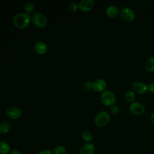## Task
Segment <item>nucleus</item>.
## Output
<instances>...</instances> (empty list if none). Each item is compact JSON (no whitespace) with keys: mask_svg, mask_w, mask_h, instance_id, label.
<instances>
[{"mask_svg":"<svg viewBox=\"0 0 154 154\" xmlns=\"http://www.w3.org/2000/svg\"><path fill=\"white\" fill-rule=\"evenodd\" d=\"M132 88L133 91H135V93L140 94H143L147 91L148 85L142 82L135 81L132 83Z\"/></svg>","mask_w":154,"mask_h":154,"instance_id":"6","label":"nucleus"},{"mask_svg":"<svg viewBox=\"0 0 154 154\" xmlns=\"http://www.w3.org/2000/svg\"><path fill=\"white\" fill-rule=\"evenodd\" d=\"M79 8L78 4H77L76 2H71L69 5V9L71 11H76Z\"/></svg>","mask_w":154,"mask_h":154,"instance_id":"21","label":"nucleus"},{"mask_svg":"<svg viewBox=\"0 0 154 154\" xmlns=\"http://www.w3.org/2000/svg\"><path fill=\"white\" fill-rule=\"evenodd\" d=\"M94 5V2L93 0H82L79 2L78 6L79 8L85 12L90 11Z\"/></svg>","mask_w":154,"mask_h":154,"instance_id":"9","label":"nucleus"},{"mask_svg":"<svg viewBox=\"0 0 154 154\" xmlns=\"http://www.w3.org/2000/svg\"><path fill=\"white\" fill-rule=\"evenodd\" d=\"M110 111L111 112L114 114V115H116L117 114L119 111H120V108L119 107L116 105H113L112 106H111V108H110Z\"/></svg>","mask_w":154,"mask_h":154,"instance_id":"22","label":"nucleus"},{"mask_svg":"<svg viewBox=\"0 0 154 154\" xmlns=\"http://www.w3.org/2000/svg\"><path fill=\"white\" fill-rule=\"evenodd\" d=\"M106 87V83L102 79H97L93 82V88L96 91L100 92L105 91Z\"/></svg>","mask_w":154,"mask_h":154,"instance_id":"10","label":"nucleus"},{"mask_svg":"<svg viewBox=\"0 0 154 154\" xmlns=\"http://www.w3.org/2000/svg\"><path fill=\"white\" fill-rule=\"evenodd\" d=\"M10 124L8 122H2L0 123V133L6 134L10 130Z\"/></svg>","mask_w":154,"mask_h":154,"instance_id":"16","label":"nucleus"},{"mask_svg":"<svg viewBox=\"0 0 154 154\" xmlns=\"http://www.w3.org/2000/svg\"><path fill=\"white\" fill-rule=\"evenodd\" d=\"M148 90L150 92L154 93V82H152L149 84V85H148Z\"/></svg>","mask_w":154,"mask_h":154,"instance_id":"24","label":"nucleus"},{"mask_svg":"<svg viewBox=\"0 0 154 154\" xmlns=\"http://www.w3.org/2000/svg\"><path fill=\"white\" fill-rule=\"evenodd\" d=\"M120 15L122 19L126 22H132L135 17V14L134 10L128 7H123L121 10Z\"/></svg>","mask_w":154,"mask_h":154,"instance_id":"5","label":"nucleus"},{"mask_svg":"<svg viewBox=\"0 0 154 154\" xmlns=\"http://www.w3.org/2000/svg\"><path fill=\"white\" fill-rule=\"evenodd\" d=\"M84 87L87 90H91L93 88V82L91 81H87L84 82Z\"/></svg>","mask_w":154,"mask_h":154,"instance_id":"23","label":"nucleus"},{"mask_svg":"<svg viewBox=\"0 0 154 154\" xmlns=\"http://www.w3.org/2000/svg\"><path fill=\"white\" fill-rule=\"evenodd\" d=\"M129 109L130 112L135 116L141 115L145 111L144 106L141 103L138 102H132V103L129 106Z\"/></svg>","mask_w":154,"mask_h":154,"instance_id":"7","label":"nucleus"},{"mask_svg":"<svg viewBox=\"0 0 154 154\" xmlns=\"http://www.w3.org/2000/svg\"><path fill=\"white\" fill-rule=\"evenodd\" d=\"M5 113L10 118L14 120L19 119L22 116L20 109L13 106H8L5 110Z\"/></svg>","mask_w":154,"mask_h":154,"instance_id":"8","label":"nucleus"},{"mask_svg":"<svg viewBox=\"0 0 154 154\" xmlns=\"http://www.w3.org/2000/svg\"><path fill=\"white\" fill-rule=\"evenodd\" d=\"M31 21L35 26L38 28L45 27L48 23L46 17L44 14L40 12H37L32 15L31 17Z\"/></svg>","mask_w":154,"mask_h":154,"instance_id":"4","label":"nucleus"},{"mask_svg":"<svg viewBox=\"0 0 154 154\" xmlns=\"http://www.w3.org/2000/svg\"><path fill=\"white\" fill-rule=\"evenodd\" d=\"M10 152V145L4 142H0V154H7Z\"/></svg>","mask_w":154,"mask_h":154,"instance_id":"15","label":"nucleus"},{"mask_svg":"<svg viewBox=\"0 0 154 154\" xmlns=\"http://www.w3.org/2000/svg\"><path fill=\"white\" fill-rule=\"evenodd\" d=\"M150 120H151L152 122L154 124V112H152L150 116Z\"/></svg>","mask_w":154,"mask_h":154,"instance_id":"27","label":"nucleus"},{"mask_svg":"<svg viewBox=\"0 0 154 154\" xmlns=\"http://www.w3.org/2000/svg\"><path fill=\"white\" fill-rule=\"evenodd\" d=\"M94 151V146L92 143H88L84 144L80 149V154H93Z\"/></svg>","mask_w":154,"mask_h":154,"instance_id":"12","label":"nucleus"},{"mask_svg":"<svg viewBox=\"0 0 154 154\" xmlns=\"http://www.w3.org/2000/svg\"><path fill=\"white\" fill-rule=\"evenodd\" d=\"M38 154H54L52 152H51L49 150H44L41 152H40Z\"/></svg>","mask_w":154,"mask_h":154,"instance_id":"25","label":"nucleus"},{"mask_svg":"<svg viewBox=\"0 0 154 154\" xmlns=\"http://www.w3.org/2000/svg\"><path fill=\"white\" fill-rule=\"evenodd\" d=\"M24 10L26 13H32L34 10V5L31 2H28L25 4L24 6Z\"/></svg>","mask_w":154,"mask_h":154,"instance_id":"20","label":"nucleus"},{"mask_svg":"<svg viewBox=\"0 0 154 154\" xmlns=\"http://www.w3.org/2000/svg\"><path fill=\"white\" fill-rule=\"evenodd\" d=\"M82 138L86 142H91L93 140L92 134L88 131H84L82 132Z\"/></svg>","mask_w":154,"mask_h":154,"instance_id":"18","label":"nucleus"},{"mask_svg":"<svg viewBox=\"0 0 154 154\" xmlns=\"http://www.w3.org/2000/svg\"><path fill=\"white\" fill-rule=\"evenodd\" d=\"M144 67L148 72L154 71V57L148 58L144 64Z\"/></svg>","mask_w":154,"mask_h":154,"instance_id":"14","label":"nucleus"},{"mask_svg":"<svg viewBox=\"0 0 154 154\" xmlns=\"http://www.w3.org/2000/svg\"><path fill=\"white\" fill-rule=\"evenodd\" d=\"M125 97L127 101L129 102H133L135 99V94L134 91L128 90L125 93Z\"/></svg>","mask_w":154,"mask_h":154,"instance_id":"17","label":"nucleus"},{"mask_svg":"<svg viewBox=\"0 0 154 154\" xmlns=\"http://www.w3.org/2000/svg\"><path fill=\"white\" fill-rule=\"evenodd\" d=\"M119 13V8L114 5H111L108 6L106 9V14L111 17L117 16Z\"/></svg>","mask_w":154,"mask_h":154,"instance_id":"13","label":"nucleus"},{"mask_svg":"<svg viewBox=\"0 0 154 154\" xmlns=\"http://www.w3.org/2000/svg\"><path fill=\"white\" fill-rule=\"evenodd\" d=\"M110 120V115L106 111H102L98 112L94 117L95 124L99 127L105 126Z\"/></svg>","mask_w":154,"mask_h":154,"instance_id":"2","label":"nucleus"},{"mask_svg":"<svg viewBox=\"0 0 154 154\" xmlns=\"http://www.w3.org/2000/svg\"><path fill=\"white\" fill-rule=\"evenodd\" d=\"M10 154H21L20 152L17 149H13L10 151Z\"/></svg>","mask_w":154,"mask_h":154,"instance_id":"26","label":"nucleus"},{"mask_svg":"<svg viewBox=\"0 0 154 154\" xmlns=\"http://www.w3.org/2000/svg\"><path fill=\"white\" fill-rule=\"evenodd\" d=\"M34 49L37 54L39 55H43L47 52L48 47H47V45L44 42H38L34 45Z\"/></svg>","mask_w":154,"mask_h":154,"instance_id":"11","label":"nucleus"},{"mask_svg":"<svg viewBox=\"0 0 154 154\" xmlns=\"http://www.w3.org/2000/svg\"><path fill=\"white\" fill-rule=\"evenodd\" d=\"M31 21L29 14L26 13H19L16 14L13 19L14 25L19 28H24L28 26Z\"/></svg>","mask_w":154,"mask_h":154,"instance_id":"1","label":"nucleus"},{"mask_svg":"<svg viewBox=\"0 0 154 154\" xmlns=\"http://www.w3.org/2000/svg\"><path fill=\"white\" fill-rule=\"evenodd\" d=\"M66 152V149L63 146H57L54 149V154H65Z\"/></svg>","mask_w":154,"mask_h":154,"instance_id":"19","label":"nucleus"},{"mask_svg":"<svg viewBox=\"0 0 154 154\" xmlns=\"http://www.w3.org/2000/svg\"><path fill=\"white\" fill-rule=\"evenodd\" d=\"M102 102L106 106H112L116 102V96L114 93L110 90L103 91L100 95Z\"/></svg>","mask_w":154,"mask_h":154,"instance_id":"3","label":"nucleus"}]
</instances>
